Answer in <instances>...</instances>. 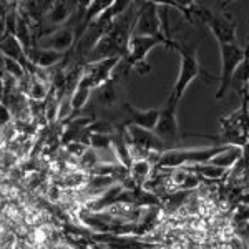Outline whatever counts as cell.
I'll return each instance as SVG.
<instances>
[{
  "instance_id": "1",
  "label": "cell",
  "mask_w": 249,
  "mask_h": 249,
  "mask_svg": "<svg viewBox=\"0 0 249 249\" xmlns=\"http://www.w3.org/2000/svg\"><path fill=\"white\" fill-rule=\"evenodd\" d=\"M179 55H181V63H179V73L178 78L175 82V87L171 90V96L175 100H181V96L184 95V91L188 90V87L195 82L196 78L203 77L206 83L213 82H219V77L210 75L204 68L199 65L198 60V47L190 45V43H181V42H175V48Z\"/></svg>"
},
{
  "instance_id": "2",
  "label": "cell",
  "mask_w": 249,
  "mask_h": 249,
  "mask_svg": "<svg viewBox=\"0 0 249 249\" xmlns=\"http://www.w3.org/2000/svg\"><path fill=\"white\" fill-rule=\"evenodd\" d=\"M231 148V144H214V146H201V148H173V150L163 151L155 161V170H176L184 166H196V164H206L216 156L224 153Z\"/></svg>"
},
{
  "instance_id": "3",
  "label": "cell",
  "mask_w": 249,
  "mask_h": 249,
  "mask_svg": "<svg viewBox=\"0 0 249 249\" xmlns=\"http://www.w3.org/2000/svg\"><path fill=\"white\" fill-rule=\"evenodd\" d=\"M178 100L170 95L166 103L160 108V118L156 123L153 133L164 144L166 150H173L176 143L179 142V124H178Z\"/></svg>"
},
{
  "instance_id": "4",
  "label": "cell",
  "mask_w": 249,
  "mask_h": 249,
  "mask_svg": "<svg viewBox=\"0 0 249 249\" xmlns=\"http://www.w3.org/2000/svg\"><path fill=\"white\" fill-rule=\"evenodd\" d=\"M221 53V77H219V88L216 91V100H221L226 93V90L232 83L236 70L246 58V50L239 47L238 42L232 43H218Z\"/></svg>"
},
{
  "instance_id": "5",
  "label": "cell",
  "mask_w": 249,
  "mask_h": 249,
  "mask_svg": "<svg viewBox=\"0 0 249 249\" xmlns=\"http://www.w3.org/2000/svg\"><path fill=\"white\" fill-rule=\"evenodd\" d=\"M164 45L168 47V43L161 38L156 37H140V35H131L130 42H128L126 55L122 58L123 63L130 68H138L140 73H148L150 67L146 63V57L155 47Z\"/></svg>"
},
{
  "instance_id": "6",
  "label": "cell",
  "mask_w": 249,
  "mask_h": 249,
  "mask_svg": "<svg viewBox=\"0 0 249 249\" xmlns=\"http://www.w3.org/2000/svg\"><path fill=\"white\" fill-rule=\"evenodd\" d=\"M133 35L161 38L168 43V48H175L176 40L171 43L163 37L161 22H160V14H158V3H155V2H144L138 5L135 25H133Z\"/></svg>"
},
{
  "instance_id": "7",
  "label": "cell",
  "mask_w": 249,
  "mask_h": 249,
  "mask_svg": "<svg viewBox=\"0 0 249 249\" xmlns=\"http://www.w3.org/2000/svg\"><path fill=\"white\" fill-rule=\"evenodd\" d=\"M122 111L124 113L123 122L118 123V126H138L143 130L153 131L156 128L160 118V108H150V110H138L128 102L122 103Z\"/></svg>"
},
{
  "instance_id": "8",
  "label": "cell",
  "mask_w": 249,
  "mask_h": 249,
  "mask_svg": "<svg viewBox=\"0 0 249 249\" xmlns=\"http://www.w3.org/2000/svg\"><path fill=\"white\" fill-rule=\"evenodd\" d=\"M75 38H77V32L73 30V27H65V29H58L47 35L45 38H42L37 47L43 48V50L65 53L75 43Z\"/></svg>"
},
{
  "instance_id": "9",
  "label": "cell",
  "mask_w": 249,
  "mask_h": 249,
  "mask_svg": "<svg viewBox=\"0 0 249 249\" xmlns=\"http://www.w3.org/2000/svg\"><path fill=\"white\" fill-rule=\"evenodd\" d=\"M78 9V5L75 3H68V2H55V3H50V9L47 10L45 17L42 18V22L38 23L40 29L43 27H52V30H58L60 25L67 22L68 18L73 15V12Z\"/></svg>"
},
{
  "instance_id": "10",
  "label": "cell",
  "mask_w": 249,
  "mask_h": 249,
  "mask_svg": "<svg viewBox=\"0 0 249 249\" xmlns=\"http://www.w3.org/2000/svg\"><path fill=\"white\" fill-rule=\"evenodd\" d=\"M155 170V164L151 160L143 158V160H135L131 168L128 170V176H130L131 183L136 188H143L148 183V179L151 178V171Z\"/></svg>"
},
{
  "instance_id": "11",
  "label": "cell",
  "mask_w": 249,
  "mask_h": 249,
  "mask_svg": "<svg viewBox=\"0 0 249 249\" xmlns=\"http://www.w3.org/2000/svg\"><path fill=\"white\" fill-rule=\"evenodd\" d=\"M241 158H243V148L231 146L230 150L224 151V153H221V155H218L214 160H211L210 163L214 164V166L224 168V170L230 171V168L234 166V164L238 163Z\"/></svg>"
},
{
  "instance_id": "12",
  "label": "cell",
  "mask_w": 249,
  "mask_h": 249,
  "mask_svg": "<svg viewBox=\"0 0 249 249\" xmlns=\"http://www.w3.org/2000/svg\"><path fill=\"white\" fill-rule=\"evenodd\" d=\"M184 168L191 173H196L198 176H204V178H210V179H218V178H223L224 175H228V170L214 166V164H211V163L196 164V166H184Z\"/></svg>"
},
{
  "instance_id": "13",
  "label": "cell",
  "mask_w": 249,
  "mask_h": 249,
  "mask_svg": "<svg viewBox=\"0 0 249 249\" xmlns=\"http://www.w3.org/2000/svg\"><path fill=\"white\" fill-rule=\"evenodd\" d=\"M91 95H93V90H91V88L77 85V88H75V91H73V95H71V98H70L71 111H73V113H77V111L83 110V108L87 107V103L90 102Z\"/></svg>"
},
{
  "instance_id": "14",
  "label": "cell",
  "mask_w": 249,
  "mask_h": 249,
  "mask_svg": "<svg viewBox=\"0 0 249 249\" xmlns=\"http://www.w3.org/2000/svg\"><path fill=\"white\" fill-rule=\"evenodd\" d=\"M243 103H246V105L249 103V82L244 85V102ZM248 110H249V108H248Z\"/></svg>"
}]
</instances>
